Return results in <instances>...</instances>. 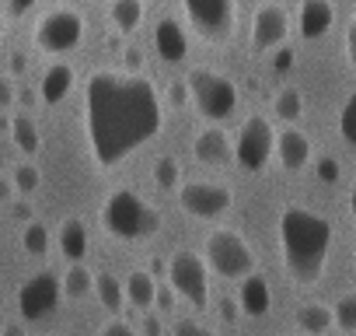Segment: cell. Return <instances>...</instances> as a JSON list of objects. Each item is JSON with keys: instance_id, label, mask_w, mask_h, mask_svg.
<instances>
[{"instance_id": "cell-1", "label": "cell", "mask_w": 356, "mask_h": 336, "mask_svg": "<svg viewBox=\"0 0 356 336\" xmlns=\"http://www.w3.org/2000/svg\"><path fill=\"white\" fill-rule=\"evenodd\" d=\"M84 119L91 158L112 168L161 130V98L143 77L98 70L88 77Z\"/></svg>"}, {"instance_id": "cell-2", "label": "cell", "mask_w": 356, "mask_h": 336, "mask_svg": "<svg viewBox=\"0 0 356 336\" xmlns=\"http://www.w3.org/2000/svg\"><path fill=\"white\" fill-rule=\"evenodd\" d=\"M280 245L290 277L297 284H314L332 249V224L304 207H286L280 214Z\"/></svg>"}, {"instance_id": "cell-3", "label": "cell", "mask_w": 356, "mask_h": 336, "mask_svg": "<svg viewBox=\"0 0 356 336\" xmlns=\"http://www.w3.org/2000/svg\"><path fill=\"white\" fill-rule=\"evenodd\" d=\"M102 224H105L108 235H115V238H122V242H140V238L157 235L161 214H157L150 204H143L136 193L115 190V193L105 200V207H102Z\"/></svg>"}, {"instance_id": "cell-4", "label": "cell", "mask_w": 356, "mask_h": 336, "mask_svg": "<svg viewBox=\"0 0 356 336\" xmlns=\"http://www.w3.org/2000/svg\"><path fill=\"white\" fill-rule=\"evenodd\" d=\"M207 263H210L213 273H220L227 280H241V277L255 273L252 245L231 228H217V231L207 235Z\"/></svg>"}, {"instance_id": "cell-5", "label": "cell", "mask_w": 356, "mask_h": 336, "mask_svg": "<svg viewBox=\"0 0 356 336\" xmlns=\"http://www.w3.org/2000/svg\"><path fill=\"white\" fill-rule=\"evenodd\" d=\"M189 95H193V102H196V109L207 116V119H213V123H220V119H227L234 109H238V88L224 77V74H217V70H193L189 74Z\"/></svg>"}, {"instance_id": "cell-6", "label": "cell", "mask_w": 356, "mask_h": 336, "mask_svg": "<svg viewBox=\"0 0 356 336\" xmlns=\"http://www.w3.org/2000/svg\"><path fill=\"white\" fill-rule=\"evenodd\" d=\"M81 39H84V18L74 8H56V11L42 15L35 25V46L49 56L77 49Z\"/></svg>"}, {"instance_id": "cell-7", "label": "cell", "mask_w": 356, "mask_h": 336, "mask_svg": "<svg viewBox=\"0 0 356 336\" xmlns=\"http://www.w3.org/2000/svg\"><path fill=\"white\" fill-rule=\"evenodd\" d=\"M276 147V137H273V126L266 116H248L238 130V140H234V161L245 172H262L269 154Z\"/></svg>"}, {"instance_id": "cell-8", "label": "cell", "mask_w": 356, "mask_h": 336, "mask_svg": "<svg viewBox=\"0 0 356 336\" xmlns=\"http://www.w3.org/2000/svg\"><path fill=\"white\" fill-rule=\"evenodd\" d=\"M182 8L207 43H227L234 36V0H182Z\"/></svg>"}, {"instance_id": "cell-9", "label": "cell", "mask_w": 356, "mask_h": 336, "mask_svg": "<svg viewBox=\"0 0 356 336\" xmlns=\"http://www.w3.org/2000/svg\"><path fill=\"white\" fill-rule=\"evenodd\" d=\"M168 280L178 298H186L193 308H207L210 301V280H207V263L193 252H178L168 266Z\"/></svg>"}, {"instance_id": "cell-10", "label": "cell", "mask_w": 356, "mask_h": 336, "mask_svg": "<svg viewBox=\"0 0 356 336\" xmlns=\"http://www.w3.org/2000/svg\"><path fill=\"white\" fill-rule=\"evenodd\" d=\"M60 294H63V280L56 273H49V270L35 273L18 291V312H22V319L25 322H39V319L53 315L56 305H60Z\"/></svg>"}, {"instance_id": "cell-11", "label": "cell", "mask_w": 356, "mask_h": 336, "mask_svg": "<svg viewBox=\"0 0 356 336\" xmlns=\"http://www.w3.org/2000/svg\"><path fill=\"white\" fill-rule=\"evenodd\" d=\"M178 204H182L186 214L193 217H220L231 211L234 197L227 186H217V183H186L182 190H178Z\"/></svg>"}, {"instance_id": "cell-12", "label": "cell", "mask_w": 356, "mask_h": 336, "mask_svg": "<svg viewBox=\"0 0 356 336\" xmlns=\"http://www.w3.org/2000/svg\"><path fill=\"white\" fill-rule=\"evenodd\" d=\"M286 32H290V18H286V11H283L280 4H262V8L255 11V22H252V46H255L259 53L283 46Z\"/></svg>"}, {"instance_id": "cell-13", "label": "cell", "mask_w": 356, "mask_h": 336, "mask_svg": "<svg viewBox=\"0 0 356 336\" xmlns=\"http://www.w3.org/2000/svg\"><path fill=\"white\" fill-rule=\"evenodd\" d=\"M154 46H157V56L168 60V63H182L186 53H189V39L182 32V25L171 22V18H161L157 29H154Z\"/></svg>"}, {"instance_id": "cell-14", "label": "cell", "mask_w": 356, "mask_h": 336, "mask_svg": "<svg viewBox=\"0 0 356 336\" xmlns=\"http://www.w3.org/2000/svg\"><path fill=\"white\" fill-rule=\"evenodd\" d=\"M335 22V8L328 0H304L300 4V15H297V29L304 39H321Z\"/></svg>"}, {"instance_id": "cell-15", "label": "cell", "mask_w": 356, "mask_h": 336, "mask_svg": "<svg viewBox=\"0 0 356 336\" xmlns=\"http://www.w3.org/2000/svg\"><path fill=\"white\" fill-rule=\"evenodd\" d=\"M276 154H280V165L286 168V172H300V168L311 161V140H307V133L283 130L276 137Z\"/></svg>"}, {"instance_id": "cell-16", "label": "cell", "mask_w": 356, "mask_h": 336, "mask_svg": "<svg viewBox=\"0 0 356 336\" xmlns=\"http://www.w3.org/2000/svg\"><path fill=\"white\" fill-rule=\"evenodd\" d=\"M196 158H200L203 165L224 168V165H231L234 147H231V140H227V133H224V130L210 126V130H203V133L196 137Z\"/></svg>"}, {"instance_id": "cell-17", "label": "cell", "mask_w": 356, "mask_h": 336, "mask_svg": "<svg viewBox=\"0 0 356 336\" xmlns=\"http://www.w3.org/2000/svg\"><path fill=\"white\" fill-rule=\"evenodd\" d=\"M238 305L248 319H262L273 305V294H269V284L259 277V273H248L241 277V287H238Z\"/></svg>"}, {"instance_id": "cell-18", "label": "cell", "mask_w": 356, "mask_h": 336, "mask_svg": "<svg viewBox=\"0 0 356 336\" xmlns=\"http://www.w3.org/2000/svg\"><path fill=\"white\" fill-rule=\"evenodd\" d=\"M74 88V67L70 63H53L46 74H42V84H39V95L46 105H60Z\"/></svg>"}, {"instance_id": "cell-19", "label": "cell", "mask_w": 356, "mask_h": 336, "mask_svg": "<svg viewBox=\"0 0 356 336\" xmlns=\"http://www.w3.org/2000/svg\"><path fill=\"white\" fill-rule=\"evenodd\" d=\"M60 252L70 263H81L84 259V252H88V228L77 217H67L63 221V228H60Z\"/></svg>"}, {"instance_id": "cell-20", "label": "cell", "mask_w": 356, "mask_h": 336, "mask_svg": "<svg viewBox=\"0 0 356 336\" xmlns=\"http://www.w3.org/2000/svg\"><path fill=\"white\" fill-rule=\"evenodd\" d=\"M126 301H129L133 308H150V305L157 301V284H154V277L143 273V270H133V273L126 277Z\"/></svg>"}, {"instance_id": "cell-21", "label": "cell", "mask_w": 356, "mask_h": 336, "mask_svg": "<svg viewBox=\"0 0 356 336\" xmlns=\"http://www.w3.org/2000/svg\"><path fill=\"white\" fill-rule=\"evenodd\" d=\"M112 25L119 32H136L143 22V0H112Z\"/></svg>"}, {"instance_id": "cell-22", "label": "cell", "mask_w": 356, "mask_h": 336, "mask_svg": "<svg viewBox=\"0 0 356 336\" xmlns=\"http://www.w3.org/2000/svg\"><path fill=\"white\" fill-rule=\"evenodd\" d=\"M95 294H98V301H102L108 312H122L126 284H122V280H115L112 273H98V277H95Z\"/></svg>"}, {"instance_id": "cell-23", "label": "cell", "mask_w": 356, "mask_h": 336, "mask_svg": "<svg viewBox=\"0 0 356 336\" xmlns=\"http://www.w3.org/2000/svg\"><path fill=\"white\" fill-rule=\"evenodd\" d=\"M332 319H335V312L325 308V305H304V308H297V326L304 333H311V336H321L325 329H332Z\"/></svg>"}, {"instance_id": "cell-24", "label": "cell", "mask_w": 356, "mask_h": 336, "mask_svg": "<svg viewBox=\"0 0 356 336\" xmlns=\"http://www.w3.org/2000/svg\"><path fill=\"white\" fill-rule=\"evenodd\" d=\"M11 140H15L18 151H25V154H35V151L42 147V140H39V126H35L29 116H15V123H11Z\"/></svg>"}, {"instance_id": "cell-25", "label": "cell", "mask_w": 356, "mask_h": 336, "mask_svg": "<svg viewBox=\"0 0 356 336\" xmlns=\"http://www.w3.org/2000/svg\"><path fill=\"white\" fill-rule=\"evenodd\" d=\"M88 291H95V273H88L81 263H74L63 277V294L67 298H84Z\"/></svg>"}, {"instance_id": "cell-26", "label": "cell", "mask_w": 356, "mask_h": 336, "mask_svg": "<svg viewBox=\"0 0 356 336\" xmlns=\"http://www.w3.org/2000/svg\"><path fill=\"white\" fill-rule=\"evenodd\" d=\"M22 249H25L29 256H46V252H49V231H46V224L29 221L25 231H22Z\"/></svg>"}, {"instance_id": "cell-27", "label": "cell", "mask_w": 356, "mask_h": 336, "mask_svg": "<svg viewBox=\"0 0 356 336\" xmlns=\"http://www.w3.org/2000/svg\"><path fill=\"white\" fill-rule=\"evenodd\" d=\"M276 116L286 119V123L300 119V116H304V98H300V91H293V88L280 91V95H276Z\"/></svg>"}, {"instance_id": "cell-28", "label": "cell", "mask_w": 356, "mask_h": 336, "mask_svg": "<svg viewBox=\"0 0 356 336\" xmlns=\"http://www.w3.org/2000/svg\"><path fill=\"white\" fill-rule=\"evenodd\" d=\"M11 183H15V190H18L22 197H32V193L39 190L42 176H39V168H35V165H18L15 172H11Z\"/></svg>"}, {"instance_id": "cell-29", "label": "cell", "mask_w": 356, "mask_h": 336, "mask_svg": "<svg viewBox=\"0 0 356 336\" xmlns=\"http://www.w3.org/2000/svg\"><path fill=\"white\" fill-rule=\"evenodd\" d=\"M339 133H342V140L356 151V91L346 98V105H342V112H339Z\"/></svg>"}, {"instance_id": "cell-30", "label": "cell", "mask_w": 356, "mask_h": 336, "mask_svg": "<svg viewBox=\"0 0 356 336\" xmlns=\"http://www.w3.org/2000/svg\"><path fill=\"white\" fill-rule=\"evenodd\" d=\"M332 312H335V326H339V329L356 333V294H342Z\"/></svg>"}, {"instance_id": "cell-31", "label": "cell", "mask_w": 356, "mask_h": 336, "mask_svg": "<svg viewBox=\"0 0 356 336\" xmlns=\"http://www.w3.org/2000/svg\"><path fill=\"white\" fill-rule=\"evenodd\" d=\"M154 183L161 186V190H175L178 186V161L175 158H157L154 161Z\"/></svg>"}, {"instance_id": "cell-32", "label": "cell", "mask_w": 356, "mask_h": 336, "mask_svg": "<svg viewBox=\"0 0 356 336\" xmlns=\"http://www.w3.org/2000/svg\"><path fill=\"white\" fill-rule=\"evenodd\" d=\"M171 336H213V333H210L207 326L193 322V319H178L175 329H171Z\"/></svg>"}, {"instance_id": "cell-33", "label": "cell", "mask_w": 356, "mask_h": 336, "mask_svg": "<svg viewBox=\"0 0 356 336\" xmlns=\"http://www.w3.org/2000/svg\"><path fill=\"white\" fill-rule=\"evenodd\" d=\"M318 179L321 183H335L339 179V161L335 158H321L318 161Z\"/></svg>"}, {"instance_id": "cell-34", "label": "cell", "mask_w": 356, "mask_h": 336, "mask_svg": "<svg viewBox=\"0 0 356 336\" xmlns=\"http://www.w3.org/2000/svg\"><path fill=\"white\" fill-rule=\"evenodd\" d=\"M98 336H136V329L115 319V322H108V326H102V333H98Z\"/></svg>"}, {"instance_id": "cell-35", "label": "cell", "mask_w": 356, "mask_h": 336, "mask_svg": "<svg viewBox=\"0 0 356 336\" xmlns=\"http://www.w3.org/2000/svg\"><path fill=\"white\" fill-rule=\"evenodd\" d=\"M15 102V88H11V77L0 74V112H4L8 105Z\"/></svg>"}, {"instance_id": "cell-36", "label": "cell", "mask_w": 356, "mask_h": 336, "mask_svg": "<svg viewBox=\"0 0 356 336\" xmlns=\"http://www.w3.org/2000/svg\"><path fill=\"white\" fill-rule=\"evenodd\" d=\"M346 53H349V63L356 67V15H353V22L346 29Z\"/></svg>"}, {"instance_id": "cell-37", "label": "cell", "mask_w": 356, "mask_h": 336, "mask_svg": "<svg viewBox=\"0 0 356 336\" xmlns=\"http://www.w3.org/2000/svg\"><path fill=\"white\" fill-rule=\"evenodd\" d=\"M35 8V0H8V11H11V18H22V15H29Z\"/></svg>"}, {"instance_id": "cell-38", "label": "cell", "mask_w": 356, "mask_h": 336, "mask_svg": "<svg viewBox=\"0 0 356 336\" xmlns=\"http://www.w3.org/2000/svg\"><path fill=\"white\" fill-rule=\"evenodd\" d=\"M126 67H129V70H140V67H143V56H140V49H126Z\"/></svg>"}, {"instance_id": "cell-39", "label": "cell", "mask_w": 356, "mask_h": 336, "mask_svg": "<svg viewBox=\"0 0 356 336\" xmlns=\"http://www.w3.org/2000/svg\"><path fill=\"white\" fill-rule=\"evenodd\" d=\"M143 333H147V336H161V322H157V315H147V319H143Z\"/></svg>"}, {"instance_id": "cell-40", "label": "cell", "mask_w": 356, "mask_h": 336, "mask_svg": "<svg viewBox=\"0 0 356 336\" xmlns=\"http://www.w3.org/2000/svg\"><path fill=\"white\" fill-rule=\"evenodd\" d=\"M186 88H189V84H175V88H171V102H175V105L186 102Z\"/></svg>"}, {"instance_id": "cell-41", "label": "cell", "mask_w": 356, "mask_h": 336, "mask_svg": "<svg viewBox=\"0 0 356 336\" xmlns=\"http://www.w3.org/2000/svg\"><path fill=\"white\" fill-rule=\"evenodd\" d=\"M171 294H175V287H171V291H161V287H157V301H154V305H161V308H171Z\"/></svg>"}, {"instance_id": "cell-42", "label": "cell", "mask_w": 356, "mask_h": 336, "mask_svg": "<svg viewBox=\"0 0 356 336\" xmlns=\"http://www.w3.org/2000/svg\"><path fill=\"white\" fill-rule=\"evenodd\" d=\"M11 193H15V183H8L4 176H0V200H11Z\"/></svg>"}, {"instance_id": "cell-43", "label": "cell", "mask_w": 356, "mask_h": 336, "mask_svg": "<svg viewBox=\"0 0 356 336\" xmlns=\"http://www.w3.org/2000/svg\"><path fill=\"white\" fill-rule=\"evenodd\" d=\"M29 214H32V211H29V204H18V207H15V217H22V221H29Z\"/></svg>"}, {"instance_id": "cell-44", "label": "cell", "mask_w": 356, "mask_h": 336, "mask_svg": "<svg viewBox=\"0 0 356 336\" xmlns=\"http://www.w3.org/2000/svg\"><path fill=\"white\" fill-rule=\"evenodd\" d=\"M4 336H25V329H22V326H18V322H11V326H8V329H4Z\"/></svg>"}, {"instance_id": "cell-45", "label": "cell", "mask_w": 356, "mask_h": 336, "mask_svg": "<svg viewBox=\"0 0 356 336\" xmlns=\"http://www.w3.org/2000/svg\"><path fill=\"white\" fill-rule=\"evenodd\" d=\"M220 308H224V319L234 322V305H231V301H220Z\"/></svg>"}, {"instance_id": "cell-46", "label": "cell", "mask_w": 356, "mask_h": 336, "mask_svg": "<svg viewBox=\"0 0 356 336\" xmlns=\"http://www.w3.org/2000/svg\"><path fill=\"white\" fill-rule=\"evenodd\" d=\"M349 211H353V217H356V183H353V190H349Z\"/></svg>"}, {"instance_id": "cell-47", "label": "cell", "mask_w": 356, "mask_h": 336, "mask_svg": "<svg viewBox=\"0 0 356 336\" xmlns=\"http://www.w3.org/2000/svg\"><path fill=\"white\" fill-rule=\"evenodd\" d=\"M0 39H4V18H0Z\"/></svg>"}, {"instance_id": "cell-48", "label": "cell", "mask_w": 356, "mask_h": 336, "mask_svg": "<svg viewBox=\"0 0 356 336\" xmlns=\"http://www.w3.org/2000/svg\"><path fill=\"white\" fill-rule=\"evenodd\" d=\"M0 301H4V294H0Z\"/></svg>"}]
</instances>
